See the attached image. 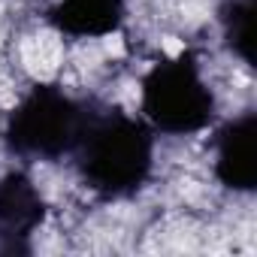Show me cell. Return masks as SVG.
Returning a JSON list of instances; mask_svg holds the SVG:
<instances>
[{
  "instance_id": "obj_1",
  "label": "cell",
  "mask_w": 257,
  "mask_h": 257,
  "mask_svg": "<svg viewBox=\"0 0 257 257\" xmlns=\"http://www.w3.org/2000/svg\"><path fill=\"white\" fill-rule=\"evenodd\" d=\"M70 158L82 185L97 200H131L152 179L155 131L146 124V118L127 115L118 106L94 100Z\"/></svg>"
},
{
  "instance_id": "obj_2",
  "label": "cell",
  "mask_w": 257,
  "mask_h": 257,
  "mask_svg": "<svg viewBox=\"0 0 257 257\" xmlns=\"http://www.w3.org/2000/svg\"><path fill=\"white\" fill-rule=\"evenodd\" d=\"M94 100L73 97L55 82L31 85L4 121V149L28 164L73 155Z\"/></svg>"
},
{
  "instance_id": "obj_3",
  "label": "cell",
  "mask_w": 257,
  "mask_h": 257,
  "mask_svg": "<svg viewBox=\"0 0 257 257\" xmlns=\"http://www.w3.org/2000/svg\"><path fill=\"white\" fill-rule=\"evenodd\" d=\"M140 109L155 134L191 137L215 121L218 103L203 76L200 58L185 49L149 67L140 88Z\"/></svg>"
},
{
  "instance_id": "obj_4",
  "label": "cell",
  "mask_w": 257,
  "mask_h": 257,
  "mask_svg": "<svg viewBox=\"0 0 257 257\" xmlns=\"http://www.w3.org/2000/svg\"><path fill=\"white\" fill-rule=\"evenodd\" d=\"M46 197L25 170L0 176V251H31V236L46 221Z\"/></svg>"
},
{
  "instance_id": "obj_5",
  "label": "cell",
  "mask_w": 257,
  "mask_h": 257,
  "mask_svg": "<svg viewBox=\"0 0 257 257\" xmlns=\"http://www.w3.org/2000/svg\"><path fill=\"white\" fill-rule=\"evenodd\" d=\"M215 179L233 194L257 191V112L230 118L215 134Z\"/></svg>"
},
{
  "instance_id": "obj_6",
  "label": "cell",
  "mask_w": 257,
  "mask_h": 257,
  "mask_svg": "<svg viewBox=\"0 0 257 257\" xmlns=\"http://www.w3.org/2000/svg\"><path fill=\"white\" fill-rule=\"evenodd\" d=\"M127 0H52L46 22L67 40H103L121 31Z\"/></svg>"
},
{
  "instance_id": "obj_7",
  "label": "cell",
  "mask_w": 257,
  "mask_h": 257,
  "mask_svg": "<svg viewBox=\"0 0 257 257\" xmlns=\"http://www.w3.org/2000/svg\"><path fill=\"white\" fill-rule=\"evenodd\" d=\"M254 19H257V0H224L218 10V22H221V37L227 43V49L245 64V67H257L254 61Z\"/></svg>"
}]
</instances>
